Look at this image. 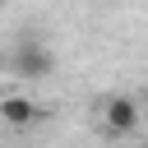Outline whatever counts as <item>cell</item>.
<instances>
[{
	"label": "cell",
	"mask_w": 148,
	"mask_h": 148,
	"mask_svg": "<svg viewBox=\"0 0 148 148\" xmlns=\"http://www.w3.org/2000/svg\"><path fill=\"white\" fill-rule=\"evenodd\" d=\"M5 65H9L14 79H28V83H42V79L56 74V56H51V46H46L37 32H23V37L9 46Z\"/></svg>",
	"instance_id": "cell-1"
},
{
	"label": "cell",
	"mask_w": 148,
	"mask_h": 148,
	"mask_svg": "<svg viewBox=\"0 0 148 148\" xmlns=\"http://www.w3.org/2000/svg\"><path fill=\"white\" fill-rule=\"evenodd\" d=\"M102 125H106V134H134L139 130V106H134V97H106L102 102Z\"/></svg>",
	"instance_id": "cell-2"
},
{
	"label": "cell",
	"mask_w": 148,
	"mask_h": 148,
	"mask_svg": "<svg viewBox=\"0 0 148 148\" xmlns=\"http://www.w3.org/2000/svg\"><path fill=\"white\" fill-rule=\"evenodd\" d=\"M0 120L14 125V130H28V125L42 120V106L32 97H23V92H0Z\"/></svg>",
	"instance_id": "cell-3"
},
{
	"label": "cell",
	"mask_w": 148,
	"mask_h": 148,
	"mask_svg": "<svg viewBox=\"0 0 148 148\" xmlns=\"http://www.w3.org/2000/svg\"><path fill=\"white\" fill-rule=\"evenodd\" d=\"M0 9H5V0H0Z\"/></svg>",
	"instance_id": "cell-4"
}]
</instances>
